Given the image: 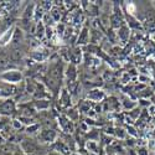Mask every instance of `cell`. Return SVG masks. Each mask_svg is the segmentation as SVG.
Here are the masks:
<instances>
[{
  "instance_id": "1",
  "label": "cell",
  "mask_w": 155,
  "mask_h": 155,
  "mask_svg": "<svg viewBox=\"0 0 155 155\" xmlns=\"http://www.w3.org/2000/svg\"><path fill=\"white\" fill-rule=\"evenodd\" d=\"M24 78L22 76V72L16 70V68H12V70H9V71H5L0 74V81H4L9 84H14L16 86L18 83H20Z\"/></svg>"
},
{
  "instance_id": "2",
  "label": "cell",
  "mask_w": 155,
  "mask_h": 155,
  "mask_svg": "<svg viewBox=\"0 0 155 155\" xmlns=\"http://www.w3.org/2000/svg\"><path fill=\"white\" fill-rule=\"evenodd\" d=\"M16 112V103L12 98L3 99L0 102V117H11Z\"/></svg>"
},
{
  "instance_id": "3",
  "label": "cell",
  "mask_w": 155,
  "mask_h": 155,
  "mask_svg": "<svg viewBox=\"0 0 155 155\" xmlns=\"http://www.w3.org/2000/svg\"><path fill=\"white\" fill-rule=\"evenodd\" d=\"M18 88L14 84H9L4 81H0V99H9L16 94Z\"/></svg>"
},
{
  "instance_id": "4",
  "label": "cell",
  "mask_w": 155,
  "mask_h": 155,
  "mask_svg": "<svg viewBox=\"0 0 155 155\" xmlns=\"http://www.w3.org/2000/svg\"><path fill=\"white\" fill-rule=\"evenodd\" d=\"M14 32H15V26H9L3 32H0V47L5 48L8 45H10V42L12 41V37H14Z\"/></svg>"
},
{
  "instance_id": "5",
  "label": "cell",
  "mask_w": 155,
  "mask_h": 155,
  "mask_svg": "<svg viewBox=\"0 0 155 155\" xmlns=\"http://www.w3.org/2000/svg\"><path fill=\"white\" fill-rule=\"evenodd\" d=\"M14 68V64H12V61L9 56V54H6L5 51H0V74L5 71L12 70Z\"/></svg>"
},
{
  "instance_id": "6",
  "label": "cell",
  "mask_w": 155,
  "mask_h": 155,
  "mask_svg": "<svg viewBox=\"0 0 155 155\" xmlns=\"http://www.w3.org/2000/svg\"><path fill=\"white\" fill-rule=\"evenodd\" d=\"M21 148H22V151L26 155L32 154L37 150V145L34 143L32 140H24V143L21 144Z\"/></svg>"
},
{
  "instance_id": "7",
  "label": "cell",
  "mask_w": 155,
  "mask_h": 155,
  "mask_svg": "<svg viewBox=\"0 0 155 155\" xmlns=\"http://www.w3.org/2000/svg\"><path fill=\"white\" fill-rule=\"evenodd\" d=\"M56 133L54 130H50V129H47V130H44L41 133V139L44 141H47V143H52V141L56 139Z\"/></svg>"
},
{
  "instance_id": "8",
  "label": "cell",
  "mask_w": 155,
  "mask_h": 155,
  "mask_svg": "<svg viewBox=\"0 0 155 155\" xmlns=\"http://www.w3.org/2000/svg\"><path fill=\"white\" fill-rule=\"evenodd\" d=\"M34 107L37 109V110H44V109H47L50 107V102L47 99H37L35 103H34Z\"/></svg>"
},
{
  "instance_id": "9",
  "label": "cell",
  "mask_w": 155,
  "mask_h": 155,
  "mask_svg": "<svg viewBox=\"0 0 155 155\" xmlns=\"http://www.w3.org/2000/svg\"><path fill=\"white\" fill-rule=\"evenodd\" d=\"M103 97H104V94H103L102 91H99V89H94V91H91L88 94V98L92 99V101H96V102H99L101 99H103Z\"/></svg>"
},
{
  "instance_id": "10",
  "label": "cell",
  "mask_w": 155,
  "mask_h": 155,
  "mask_svg": "<svg viewBox=\"0 0 155 155\" xmlns=\"http://www.w3.org/2000/svg\"><path fill=\"white\" fill-rule=\"evenodd\" d=\"M66 74H67V80L70 82H73V80L76 78V76H77V72H76V67H74V64H70L67 71H66Z\"/></svg>"
},
{
  "instance_id": "11",
  "label": "cell",
  "mask_w": 155,
  "mask_h": 155,
  "mask_svg": "<svg viewBox=\"0 0 155 155\" xmlns=\"http://www.w3.org/2000/svg\"><path fill=\"white\" fill-rule=\"evenodd\" d=\"M60 101L62 102V104L64 107H68L71 104V96H70V93H67V91H62Z\"/></svg>"
},
{
  "instance_id": "12",
  "label": "cell",
  "mask_w": 155,
  "mask_h": 155,
  "mask_svg": "<svg viewBox=\"0 0 155 155\" xmlns=\"http://www.w3.org/2000/svg\"><path fill=\"white\" fill-rule=\"evenodd\" d=\"M88 38H89V32L88 29H83L80 37H78V44H87L88 42Z\"/></svg>"
},
{
  "instance_id": "13",
  "label": "cell",
  "mask_w": 155,
  "mask_h": 155,
  "mask_svg": "<svg viewBox=\"0 0 155 155\" xmlns=\"http://www.w3.org/2000/svg\"><path fill=\"white\" fill-rule=\"evenodd\" d=\"M34 8H35V5H34V4L29 5V6H28V9L25 10V14L22 15V18H24V19H28V20H30V19L32 18V15H34V12H35Z\"/></svg>"
},
{
  "instance_id": "14",
  "label": "cell",
  "mask_w": 155,
  "mask_h": 155,
  "mask_svg": "<svg viewBox=\"0 0 155 155\" xmlns=\"http://www.w3.org/2000/svg\"><path fill=\"white\" fill-rule=\"evenodd\" d=\"M129 29L127 28V26H120V29H119V37L122 38V40H127L128 38V36H129Z\"/></svg>"
},
{
  "instance_id": "15",
  "label": "cell",
  "mask_w": 155,
  "mask_h": 155,
  "mask_svg": "<svg viewBox=\"0 0 155 155\" xmlns=\"http://www.w3.org/2000/svg\"><path fill=\"white\" fill-rule=\"evenodd\" d=\"M11 125H12L14 129H21L22 128V123L19 119H12L11 120Z\"/></svg>"
},
{
  "instance_id": "16",
  "label": "cell",
  "mask_w": 155,
  "mask_h": 155,
  "mask_svg": "<svg viewBox=\"0 0 155 155\" xmlns=\"http://www.w3.org/2000/svg\"><path fill=\"white\" fill-rule=\"evenodd\" d=\"M138 155H149V151L147 150V148H139Z\"/></svg>"
},
{
  "instance_id": "17",
  "label": "cell",
  "mask_w": 155,
  "mask_h": 155,
  "mask_svg": "<svg viewBox=\"0 0 155 155\" xmlns=\"http://www.w3.org/2000/svg\"><path fill=\"white\" fill-rule=\"evenodd\" d=\"M48 155H63V154H61V153H58V151H56V150H54V151H51Z\"/></svg>"
},
{
  "instance_id": "18",
  "label": "cell",
  "mask_w": 155,
  "mask_h": 155,
  "mask_svg": "<svg viewBox=\"0 0 155 155\" xmlns=\"http://www.w3.org/2000/svg\"><path fill=\"white\" fill-rule=\"evenodd\" d=\"M14 155H26V154H25L24 151H20V153H19V151H16V153H15Z\"/></svg>"
},
{
  "instance_id": "19",
  "label": "cell",
  "mask_w": 155,
  "mask_h": 155,
  "mask_svg": "<svg viewBox=\"0 0 155 155\" xmlns=\"http://www.w3.org/2000/svg\"><path fill=\"white\" fill-rule=\"evenodd\" d=\"M71 155H82V154H80V153H73V154H71Z\"/></svg>"
},
{
  "instance_id": "20",
  "label": "cell",
  "mask_w": 155,
  "mask_h": 155,
  "mask_svg": "<svg viewBox=\"0 0 155 155\" xmlns=\"http://www.w3.org/2000/svg\"><path fill=\"white\" fill-rule=\"evenodd\" d=\"M154 155H155V153H154Z\"/></svg>"
},
{
  "instance_id": "21",
  "label": "cell",
  "mask_w": 155,
  "mask_h": 155,
  "mask_svg": "<svg viewBox=\"0 0 155 155\" xmlns=\"http://www.w3.org/2000/svg\"><path fill=\"white\" fill-rule=\"evenodd\" d=\"M0 118H2V117H0Z\"/></svg>"
}]
</instances>
